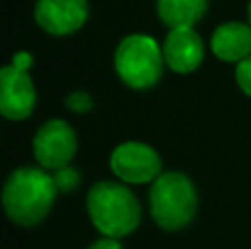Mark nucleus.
<instances>
[{"mask_svg":"<svg viewBox=\"0 0 251 249\" xmlns=\"http://www.w3.org/2000/svg\"><path fill=\"white\" fill-rule=\"evenodd\" d=\"M53 174L42 168L25 166L7 176L2 188V207L11 223L20 227H35L49 216L57 199Z\"/></svg>","mask_w":251,"mask_h":249,"instance_id":"1","label":"nucleus"},{"mask_svg":"<svg viewBox=\"0 0 251 249\" xmlns=\"http://www.w3.org/2000/svg\"><path fill=\"white\" fill-rule=\"evenodd\" d=\"M93 227L106 238H126L141 225V203L126 183L97 181L86 194Z\"/></svg>","mask_w":251,"mask_h":249,"instance_id":"2","label":"nucleus"},{"mask_svg":"<svg viewBox=\"0 0 251 249\" xmlns=\"http://www.w3.org/2000/svg\"><path fill=\"white\" fill-rule=\"evenodd\" d=\"M150 216L165 232H181L194 221L199 210L196 185L183 172H163L150 185Z\"/></svg>","mask_w":251,"mask_h":249,"instance_id":"3","label":"nucleus"},{"mask_svg":"<svg viewBox=\"0 0 251 249\" xmlns=\"http://www.w3.org/2000/svg\"><path fill=\"white\" fill-rule=\"evenodd\" d=\"M163 47H159V42L148 33L126 35L115 51L117 77L132 91L156 86L163 75Z\"/></svg>","mask_w":251,"mask_h":249,"instance_id":"4","label":"nucleus"},{"mask_svg":"<svg viewBox=\"0 0 251 249\" xmlns=\"http://www.w3.org/2000/svg\"><path fill=\"white\" fill-rule=\"evenodd\" d=\"M110 170L126 185L154 183L163 174L161 154L143 141H124L110 154Z\"/></svg>","mask_w":251,"mask_h":249,"instance_id":"5","label":"nucleus"},{"mask_svg":"<svg viewBox=\"0 0 251 249\" xmlns=\"http://www.w3.org/2000/svg\"><path fill=\"white\" fill-rule=\"evenodd\" d=\"M77 152V135L64 119H49L33 135V157L42 170L57 172L69 168Z\"/></svg>","mask_w":251,"mask_h":249,"instance_id":"6","label":"nucleus"},{"mask_svg":"<svg viewBox=\"0 0 251 249\" xmlns=\"http://www.w3.org/2000/svg\"><path fill=\"white\" fill-rule=\"evenodd\" d=\"M38 104L35 84L26 71H18L11 64L0 71V113L4 119L22 122L31 117Z\"/></svg>","mask_w":251,"mask_h":249,"instance_id":"7","label":"nucleus"},{"mask_svg":"<svg viewBox=\"0 0 251 249\" xmlns=\"http://www.w3.org/2000/svg\"><path fill=\"white\" fill-rule=\"evenodd\" d=\"M33 16L42 31L64 38L86 25L88 0H38Z\"/></svg>","mask_w":251,"mask_h":249,"instance_id":"8","label":"nucleus"},{"mask_svg":"<svg viewBox=\"0 0 251 249\" xmlns=\"http://www.w3.org/2000/svg\"><path fill=\"white\" fill-rule=\"evenodd\" d=\"M205 44L194 26L172 29L163 40V60L170 71L178 75H190L203 64Z\"/></svg>","mask_w":251,"mask_h":249,"instance_id":"9","label":"nucleus"},{"mask_svg":"<svg viewBox=\"0 0 251 249\" xmlns=\"http://www.w3.org/2000/svg\"><path fill=\"white\" fill-rule=\"evenodd\" d=\"M212 53L223 62H236L251 57V25L225 22L212 33Z\"/></svg>","mask_w":251,"mask_h":249,"instance_id":"10","label":"nucleus"},{"mask_svg":"<svg viewBox=\"0 0 251 249\" xmlns=\"http://www.w3.org/2000/svg\"><path fill=\"white\" fill-rule=\"evenodd\" d=\"M205 11L207 0H156V13L170 31L194 26L203 20Z\"/></svg>","mask_w":251,"mask_h":249,"instance_id":"11","label":"nucleus"},{"mask_svg":"<svg viewBox=\"0 0 251 249\" xmlns=\"http://www.w3.org/2000/svg\"><path fill=\"white\" fill-rule=\"evenodd\" d=\"M53 179H55L57 192H73V190H77L82 174L73 166H69V168H62V170L53 172Z\"/></svg>","mask_w":251,"mask_h":249,"instance_id":"12","label":"nucleus"},{"mask_svg":"<svg viewBox=\"0 0 251 249\" xmlns=\"http://www.w3.org/2000/svg\"><path fill=\"white\" fill-rule=\"evenodd\" d=\"M66 108L77 113V115H84L93 108V97L88 95L86 91H73L69 97H66Z\"/></svg>","mask_w":251,"mask_h":249,"instance_id":"13","label":"nucleus"},{"mask_svg":"<svg viewBox=\"0 0 251 249\" xmlns=\"http://www.w3.org/2000/svg\"><path fill=\"white\" fill-rule=\"evenodd\" d=\"M236 84L247 97H251V57L236 64Z\"/></svg>","mask_w":251,"mask_h":249,"instance_id":"14","label":"nucleus"},{"mask_svg":"<svg viewBox=\"0 0 251 249\" xmlns=\"http://www.w3.org/2000/svg\"><path fill=\"white\" fill-rule=\"evenodd\" d=\"M11 66L18 71H26L29 73V69L33 66V55L29 51H16L11 57Z\"/></svg>","mask_w":251,"mask_h":249,"instance_id":"15","label":"nucleus"},{"mask_svg":"<svg viewBox=\"0 0 251 249\" xmlns=\"http://www.w3.org/2000/svg\"><path fill=\"white\" fill-rule=\"evenodd\" d=\"M88 249H124V247H122V243H119L117 238H106V236H101L100 241H95Z\"/></svg>","mask_w":251,"mask_h":249,"instance_id":"16","label":"nucleus"},{"mask_svg":"<svg viewBox=\"0 0 251 249\" xmlns=\"http://www.w3.org/2000/svg\"><path fill=\"white\" fill-rule=\"evenodd\" d=\"M247 16H249V25H251V0H249V7H247Z\"/></svg>","mask_w":251,"mask_h":249,"instance_id":"17","label":"nucleus"}]
</instances>
